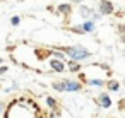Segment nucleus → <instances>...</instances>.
Returning a JSON list of instances; mask_svg holds the SVG:
<instances>
[{
    "label": "nucleus",
    "mask_w": 125,
    "mask_h": 118,
    "mask_svg": "<svg viewBox=\"0 0 125 118\" xmlns=\"http://www.w3.org/2000/svg\"><path fill=\"white\" fill-rule=\"evenodd\" d=\"M2 63H4V58H0V65H2Z\"/></svg>",
    "instance_id": "nucleus-23"
},
{
    "label": "nucleus",
    "mask_w": 125,
    "mask_h": 118,
    "mask_svg": "<svg viewBox=\"0 0 125 118\" xmlns=\"http://www.w3.org/2000/svg\"><path fill=\"white\" fill-rule=\"evenodd\" d=\"M57 14H62V16H70L72 14V4L70 2H67V4H58L57 5V10H55Z\"/></svg>",
    "instance_id": "nucleus-6"
},
{
    "label": "nucleus",
    "mask_w": 125,
    "mask_h": 118,
    "mask_svg": "<svg viewBox=\"0 0 125 118\" xmlns=\"http://www.w3.org/2000/svg\"><path fill=\"white\" fill-rule=\"evenodd\" d=\"M89 19H93V21L96 22V21H99V19H101V14H99L98 10H94V9H93V12H91V17H89Z\"/></svg>",
    "instance_id": "nucleus-17"
},
{
    "label": "nucleus",
    "mask_w": 125,
    "mask_h": 118,
    "mask_svg": "<svg viewBox=\"0 0 125 118\" xmlns=\"http://www.w3.org/2000/svg\"><path fill=\"white\" fill-rule=\"evenodd\" d=\"M19 24H21V16H12V17H10V26L16 28V26H19Z\"/></svg>",
    "instance_id": "nucleus-15"
},
{
    "label": "nucleus",
    "mask_w": 125,
    "mask_h": 118,
    "mask_svg": "<svg viewBox=\"0 0 125 118\" xmlns=\"http://www.w3.org/2000/svg\"><path fill=\"white\" fill-rule=\"evenodd\" d=\"M52 87H53L55 91H58V92H65V89H63V82H62V80H60V82L55 80V82L52 84Z\"/></svg>",
    "instance_id": "nucleus-14"
},
{
    "label": "nucleus",
    "mask_w": 125,
    "mask_h": 118,
    "mask_svg": "<svg viewBox=\"0 0 125 118\" xmlns=\"http://www.w3.org/2000/svg\"><path fill=\"white\" fill-rule=\"evenodd\" d=\"M7 70H9V67H7V65H0V75H4Z\"/></svg>",
    "instance_id": "nucleus-20"
},
{
    "label": "nucleus",
    "mask_w": 125,
    "mask_h": 118,
    "mask_svg": "<svg viewBox=\"0 0 125 118\" xmlns=\"http://www.w3.org/2000/svg\"><path fill=\"white\" fill-rule=\"evenodd\" d=\"M67 67H69V70L70 72H74V74H77L79 70H81V62H75V60H69V63H67Z\"/></svg>",
    "instance_id": "nucleus-11"
},
{
    "label": "nucleus",
    "mask_w": 125,
    "mask_h": 118,
    "mask_svg": "<svg viewBox=\"0 0 125 118\" xmlns=\"http://www.w3.org/2000/svg\"><path fill=\"white\" fill-rule=\"evenodd\" d=\"M81 26H82L84 34H89V33H94L96 31V22L93 19H86L84 22H81Z\"/></svg>",
    "instance_id": "nucleus-7"
},
{
    "label": "nucleus",
    "mask_w": 125,
    "mask_h": 118,
    "mask_svg": "<svg viewBox=\"0 0 125 118\" xmlns=\"http://www.w3.org/2000/svg\"><path fill=\"white\" fill-rule=\"evenodd\" d=\"M91 12H93V9H91V7H87V5H82V4H79V14H81V17H82L84 21L91 17Z\"/></svg>",
    "instance_id": "nucleus-8"
},
{
    "label": "nucleus",
    "mask_w": 125,
    "mask_h": 118,
    "mask_svg": "<svg viewBox=\"0 0 125 118\" xmlns=\"http://www.w3.org/2000/svg\"><path fill=\"white\" fill-rule=\"evenodd\" d=\"M46 104H48V106H50L53 111L58 108V103H57V99H55V98H52V96H48V98H46Z\"/></svg>",
    "instance_id": "nucleus-13"
},
{
    "label": "nucleus",
    "mask_w": 125,
    "mask_h": 118,
    "mask_svg": "<svg viewBox=\"0 0 125 118\" xmlns=\"http://www.w3.org/2000/svg\"><path fill=\"white\" fill-rule=\"evenodd\" d=\"M0 2H2V0H0Z\"/></svg>",
    "instance_id": "nucleus-24"
},
{
    "label": "nucleus",
    "mask_w": 125,
    "mask_h": 118,
    "mask_svg": "<svg viewBox=\"0 0 125 118\" xmlns=\"http://www.w3.org/2000/svg\"><path fill=\"white\" fill-rule=\"evenodd\" d=\"M98 12L101 16H111L115 12V5L111 0H98Z\"/></svg>",
    "instance_id": "nucleus-2"
},
{
    "label": "nucleus",
    "mask_w": 125,
    "mask_h": 118,
    "mask_svg": "<svg viewBox=\"0 0 125 118\" xmlns=\"http://www.w3.org/2000/svg\"><path fill=\"white\" fill-rule=\"evenodd\" d=\"M50 69L53 72L62 74V72H65V62L63 60H58V58H50Z\"/></svg>",
    "instance_id": "nucleus-4"
},
{
    "label": "nucleus",
    "mask_w": 125,
    "mask_h": 118,
    "mask_svg": "<svg viewBox=\"0 0 125 118\" xmlns=\"http://www.w3.org/2000/svg\"><path fill=\"white\" fill-rule=\"evenodd\" d=\"M34 55L38 57V60H45L48 57H52V48L50 50H43V48H36L34 50Z\"/></svg>",
    "instance_id": "nucleus-9"
},
{
    "label": "nucleus",
    "mask_w": 125,
    "mask_h": 118,
    "mask_svg": "<svg viewBox=\"0 0 125 118\" xmlns=\"http://www.w3.org/2000/svg\"><path fill=\"white\" fill-rule=\"evenodd\" d=\"M118 33L122 34V41H125V24H118Z\"/></svg>",
    "instance_id": "nucleus-18"
},
{
    "label": "nucleus",
    "mask_w": 125,
    "mask_h": 118,
    "mask_svg": "<svg viewBox=\"0 0 125 118\" xmlns=\"http://www.w3.org/2000/svg\"><path fill=\"white\" fill-rule=\"evenodd\" d=\"M96 103H98L101 108H110V106L113 104V101L110 99V96H108L106 92H101V94L96 98Z\"/></svg>",
    "instance_id": "nucleus-5"
},
{
    "label": "nucleus",
    "mask_w": 125,
    "mask_h": 118,
    "mask_svg": "<svg viewBox=\"0 0 125 118\" xmlns=\"http://www.w3.org/2000/svg\"><path fill=\"white\" fill-rule=\"evenodd\" d=\"M62 82H63V89H65V92H79V91H82V84L77 82V80L63 79Z\"/></svg>",
    "instance_id": "nucleus-3"
},
{
    "label": "nucleus",
    "mask_w": 125,
    "mask_h": 118,
    "mask_svg": "<svg viewBox=\"0 0 125 118\" xmlns=\"http://www.w3.org/2000/svg\"><path fill=\"white\" fill-rule=\"evenodd\" d=\"M70 31H72V33H75V34H84V31H82V26H81V24H77V26H70Z\"/></svg>",
    "instance_id": "nucleus-16"
},
{
    "label": "nucleus",
    "mask_w": 125,
    "mask_h": 118,
    "mask_svg": "<svg viewBox=\"0 0 125 118\" xmlns=\"http://www.w3.org/2000/svg\"><path fill=\"white\" fill-rule=\"evenodd\" d=\"M106 89L108 91H113V92H116L118 89H120V82L118 80H115V79H110V80H106Z\"/></svg>",
    "instance_id": "nucleus-10"
},
{
    "label": "nucleus",
    "mask_w": 125,
    "mask_h": 118,
    "mask_svg": "<svg viewBox=\"0 0 125 118\" xmlns=\"http://www.w3.org/2000/svg\"><path fill=\"white\" fill-rule=\"evenodd\" d=\"M16 89H19V86H17V82H14L10 87H7V89H4V92H10V91H16Z\"/></svg>",
    "instance_id": "nucleus-19"
},
{
    "label": "nucleus",
    "mask_w": 125,
    "mask_h": 118,
    "mask_svg": "<svg viewBox=\"0 0 125 118\" xmlns=\"http://www.w3.org/2000/svg\"><path fill=\"white\" fill-rule=\"evenodd\" d=\"M58 50H62L69 60H75V62H84L87 58L93 57V53L82 46V45H72V46H58Z\"/></svg>",
    "instance_id": "nucleus-1"
},
{
    "label": "nucleus",
    "mask_w": 125,
    "mask_h": 118,
    "mask_svg": "<svg viewBox=\"0 0 125 118\" xmlns=\"http://www.w3.org/2000/svg\"><path fill=\"white\" fill-rule=\"evenodd\" d=\"M69 2L72 4V5H79V4H82L84 0H69Z\"/></svg>",
    "instance_id": "nucleus-21"
},
{
    "label": "nucleus",
    "mask_w": 125,
    "mask_h": 118,
    "mask_svg": "<svg viewBox=\"0 0 125 118\" xmlns=\"http://www.w3.org/2000/svg\"><path fill=\"white\" fill-rule=\"evenodd\" d=\"M86 84H89L93 87H103L106 84V80H103V79H89V80H86Z\"/></svg>",
    "instance_id": "nucleus-12"
},
{
    "label": "nucleus",
    "mask_w": 125,
    "mask_h": 118,
    "mask_svg": "<svg viewBox=\"0 0 125 118\" xmlns=\"http://www.w3.org/2000/svg\"><path fill=\"white\" fill-rule=\"evenodd\" d=\"M4 108H5V104H4L2 101H0V113H2V111H4Z\"/></svg>",
    "instance_id": "nucleus-22"
}]
</instances>
